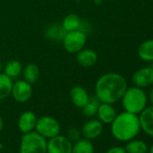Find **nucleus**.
Here are the masks:
<instances>
[{"instance_id": "a211bd4d", "label": "nucleus", "mask_w": 153, "mask_h": 153, "mask_svg": "<svg viewBox=\"0 0 153 153\" xmlns=\"http://www.w3.org/2000/svg\"><path fill=\"white\" fill-rule=\"evenodd\" d=\"M71 153H95V147L92 140L80 138L73 143Z\"/></svg>"}, {"instance_id": "473e14b6", "label": "nucleus", "mask_w": 153, "mask_h": 153, "mask_svg": "<svg viewBox=\"0 0 153 153\" xmlns=\"http://www.w3.org/2000/svg\"><path fill=\"white\" fill-rule=\"evenodd\" d=\"M1 1H3V0H1Z\"/></svg>"}, {"instance_id": "b1692460", "label": "nucleus", "mask_w": 153, "mask_h": 153, "mask_svg": "<svg viewBox=\"0 0 153 153\" xmlns=\"http://www.w3.org/2000/svg\"><path fill=\"white\" fill-rule=\"evenodd\" d=\"M81 131L79 130V129H76L75 127H71L68 130V132H67V138L72 142L74 143L75 141L76 140H79L80 138H81Z\"/></svg>"}, {"instance_id": "dca6fc26", "label": "nucleus", "mask_w": 153, "mask_h": 153, "mask_svg": "<svg viewBox=\"0 0 153 153\" xmlns=\"http://www.w3.org/2000/svg\"><path fill=\"white\" fill-rule=\"evenodd\" d=\"M80 26H81V19L76 14H68V16H66L61 24V27L65 33L79 30Z\"/></svg>"}, {"instance_id": "aec40b11", "label": "nucleus", "mask_w": 153, "mask_h": 153, "mask_svg": "<svg viewBox=\"0 0 153 153\" xmlns=\"http://www.w3.org/2000/svg\"><path fill=\"white\" fill-rule=\"evenodd\" d=\"M13 80L5 73L0 72V101L11 96Z\"/></svg>"}, {"instance_id": "ddd939ff", "label": "nucleus", "mask_w": 153, "mask_h": 153, "mask_svg": "<svg viewBox=\"0 0 153 153\" xmlns=\"http://www.w3.org/2000/svg\"><path fill=\"white\" fill-rule=\"evenodd\" d=\"M69 97L72 104L78 108H82L89 100L88 91L81 86H75L69 91Z\"/></svg>"}, {"instance_id": "6ab92c4d", "label": "nucleus", "mask_w": 153, "mask_h": 153, "mask_svg": "<svg viewBox=\"0 0 153 153\" xmlns=\"http://www.w3.org/2000/svg\"><path fill=\"white\" fill-rule=\"evenodd\" d=\"M24 79L25 81L30 83L31 85L36 83L40 78V69L39 67L34 63L27 64L23 70Z\"/></svg>"}, {"instance_id": "423d86ee", "label": "nucleus", "mask_w": 153, "mask_h": 153, "mask_svg": "<svg viewBox=\"0 0 153 153\" xmlns=\"http://www.w3.org/2000/svg\"><path fill=\"white\" fill-rule=\"evenodd\" d=\"M61 126L59 122L51 116H42L37 119L35 125V131L45 139H51L60 133Z\"/></svg>"}, {"instance_id": "7ed1b4c3", "label": "nucleus", "mask_w": 153, "mask_h": 153, "mask_svg": "<svg viewBox=\"0 0 153 153\" xmlns=\"http://www.w3.org/2000/svg\"><path fill=\"white\" fill-rule=\"evenodd\" d=\"M121 101L123 107L126 112L139 114L148 105V95L143 88L134 86L127 88Z\"/></svg>"}, {"instance_id": "393cba45", "label": "nucleus", "mask_w": 153, "mask_h": 153, "mask_svg": "<svg viewBox=\"0 0 153 153\" xmlns=\"http://www.w3.org/2000/svg\"><path fill=\"white\" fill-rule=\"evenodd\" d=\"M105 153H127V152L124 149V148H123L121 146H114V147L110 148Z\"/></svg>"}, {"instance_id": "f257e3e1", "label": "nucleus", "mask_w": 153, "mask_h": 153, "mask_svg": "<svg viewBox=\"0 0 153 153\" xmlns=\"http://www.w3.org/2000/svg\"><path fill=\"white\" fill-rule=\"evenodd\" d=\"M127 81L124 76L115 72L102 75L95 86L96 97L101 103L115 104L121 100L127 89Z\"/></svg>"}, {"instance_id": "20e7f679", "label": "nucleus", "mask_w": 153, "mask_h": 153, "mask_svg": "<svg viewBox=\"0 0 153 153\" xmlns=\"http://www.w3.org/2000/svg\"><path fill=\"white\" fill-rule=\"evenodd\" d=\"M19 153H47V139L33 131L21 138Z\"/></svg>"}, {"instance_id": "bb28decb", "label": "nucleus", "mask_w": 153, "mask_h": 153, "mask_svg": "<svg viewBox=\"0 0 153 153\" xmlns=\"http://www.w3.org/2000/svg\"><path fill=\"white\" fill-rule=\"evenodd\" d=\"M4 128V121H3V118L1 117V115H0V132L2 131Z\"/></svg>"}, {"instance_id": "2f4dec72", "label": "nucleus", "mask_w": 153, "mask_h": 153, "mask_svg": "<svg viewBox=\"0 0 153 153\" xmlns=\"http://www.w3.org/2000/svg\"><path fill=\"white\" fill-rule=\"evenodd\" d=\"M151 1H153V0H151Z\"/></svg>"}, {"instance_id": "f8f14e48", "label": "nucleus", "mask_w": 153, "mask_h": 153, "mask_svg": "<svg viewBox=\"0 0 153 153\" xmlns=\"http://www.w3.org/2000/svg\"><path fill=\"white\" fill-rule=\"evenodd\" d=\"M37 116L32 111L24 112L18 119L17 126L19 131L24 134L35 130V125L37 123Z\"/></svg>"}, {"instance_id": "c756f323", "label": "nucleus", "mask_w": 153, "mask_h": 153, "mask_svg": "<svg viewBox=\"0 0 153 153\" xmlns=\"http://www.w3.org/2000/svg\"><path fill=\"white\" fill-rule=\"evenodd\" d=\"M1 70H2V62L0 60V72H1Z\"/></svg>"}, {"instance_id": "9d476101", "label": "nucleus", "mask_w": 153, "mask_h": 153, "mask_svg": "<svg viewBox=\"0 0 153 153\" xmlns=\"http://www.w3.org/2000/svg\"><path fill=\"white\" fill-rule=\"evenodd\" d=\"M104 131V125L98 119H91L84 123L80 131L83 138L93 140L101 136Z\"/></svg>"}, {"instance_id": "1a4fd4ad", "label": "nucleus", "mask_w": 153, "mask_h": 153, "mask_svg": "<svg viewBox=\"0 0 153 153\" xmlns=\"http://www.w3.org/2000/svg\"><path fill=\"white\" fill-rule=\"evenodd\" d=\"M132 83L143 89L153 86V68L148 66L135 71L132 76Z\"/></svg>"}, {"instance_id": "4468645a", "label": "nucleus", "mask_w": 153, "mask_h": 153, "mask_svg": "<svg viewBox=\"0 0 153 153\" xmlns=\"http://www.w3.org/2000/svg\"><path fill=\"white\" fill-rule=\"evenodd\" d=\"M76 62L83 68H91L96 65L98 59L97 53L92 49H82L76 53Z\"/></svg>"}, {"instance_id": "7c9ffc66", "label": "nucleus", "mask_w": 153, "mask_h": 153, "mask_svg": "<svg viewBox=\"0 0 153 153\" xmlns=\"http://www.w3.org/2000/svg\"><path fill=\"white\" fill-rule=\"evenodd\" d=\"M149 66L153 68V61H151V62H150V65H149Z\"/></svg>"}, {"instance_id": "f03ea898", "label": "nucleus", "mask_w": 153, "mask_h": 153, "mask_svg": "<svg viewBox=\"0 0 153 153\" xmlns=\"http://www.w3.org/2000/svg\"><path fill=\"white\" fill-rule=\"evenodd\" d=\"M140 131L138 114L126 111L117 114L111 123V133L113 137L121 141L127 142L135 139Z\"/></svg>"}, {"instance_id": "9b49d317", "label": "nucleus", "mask_w": 153, "mask_h": 153, "mask_svg": "<svg viewBox=\"0 0 153 153\" xmlns=\"http://www.w3.org/2000/svg\"><path fill=\"white\" fill-rule=\"evenodd\" d=\"M138 116L140 130L148 136L153 138V105H147Z\"/></svg>"}, {"instance_id": "f3484780", "label": "nucleus", "mask_w": 153, "mask_h": 153, "mask_svg": "<svg viewBox=\"0 0 153 153\" xmlns=\"http://www.w3.org/2000/svg\"><path fill=\"white\" fill-rule=\"evenodd\" d=\"M138 56L143 61H153V39L147 40L140 43L138 48Z\"/></svg>"}, {"instance_id": "6e6552de", "label": "nucleus", "mask_w": 153, "mask_h": 153, "mask_svg": "<svg viewBox=\"0 0 153 153\" xmlns=\"http://www.w3.org/2000/svg\"><path fill=\"white\" fill-rule=\"evenodd\" d=\"M33 95V88L30 83L24 80H17L13 83L11 96L18 103H26Z\"/></svg>"}, {"instance_id": "cd10ccee", "label": "nucleus", "mask_w": 153, "mask_h": 153, "mask_svg": "<svg viewBox=\"0 0 153 153\" xmlns=\"http://www.w3.org/2000/svg\"><path fill=\"white\" fill-rule=\"evenodd\" d=\"M149 153H153V144L150 146V148H149Z\"/></svg>"}, {"instance_id": "4be33fe9", "label": "nucleus", "mask_w": 153, "mask_h": 153, "mask_svg": "<svg viewBox=\"0 0 153 153\" xmlns=\"http://www.w3.org/2000/svg\"><path fill=\"white\" fill-rule=\"evenodd\" d=\"M23 72V67L22 64L16 59H12L9 60L4 68V73L8 76L9 78H11L12 79L15 78H17L21 75V73Z\"/></svg>"}, {"instance_id": "c85d7f7f", "label": "nucleus", "mask_w": 153, "mask_h": 153, "mask_svg": "<svg viewBox=\"0 0 153 153\" xmlns=\"http://www.w3.org/2000/svg\"><path fill=\"white\" fill-rule=\"evenodd\" d=\"M4 149V144L3 143H1V142H0V151H1L2 149Z\"/></svg>"}, {"instance_id": "a878e982", "label": "nucleus", "mask_w": 153, "mask_h": 153, "mask_svg": "<svg viewBox=\"0 0 153 153\" xmlns=\"http://www.w3.org/2000/svg\"><path fill=\"white\" fill-rule=\"evenodd\" d=\"M148 101H149L150 105H153V87L150 88L149 92V95H148Z\"/></svg>"}, {"instance_id": "2eb2a0df", "label": "nucleus", "mask_w": 153, "mask_h": 153, "mask_svg": "<svg viewBox=\"0 0 153 153\" xmlns=\"http://www.w3.org/2000/svg\"><path fill=\"white\" fill-rule=\"evenodd\" d=\"M97 119L103 124H111L117 115L116 110L112 104L100 103L97 109Z\"/></svg>"}, {"instance_id": "39448f33", "label": "nucleus", "mask_w": 153, "mask_h": 153, "mask_svg": "<svg viewBox=\"0 0 153 153\" xmlns=\"http://www.w3.org/2000/svg\"><path fill=\"white\" fill-rule=\"evenodd\" d=\"M88 36L82 30H76L66 33L62 38L64 49L71 54H76L84 49L87 43Z\"/></svg>"}, {"instance_id": "412c9836", "label": "nucleus", "mask_w": 153, "mask_h": 153, "mask_svg": "<svg viewBox=\"0 0 153 153\" xmlns=\"http://www.w3.org/2000/svg\"><path fill=\"white\" fill-rule=\"evenodd\" d=\"M124 149L127 153H147L149 147L144 140L132 139L126 142Z\"/></svg>"}, {"instance_id": "5701e85b", "label": "nucleus", "mask_w": 153, "mask_h": 153, "mask_svg": "<svg viewBox=\"0 0 153 153\" xmlns=\"http://www.w3.org/2000/svg\"><path fill=\"white\" fill-rule=\"evenodd\" d=\"M100 103L101 102L98 100L97 97H90L88 103L81 108L83 114L88 118H92L95 115H97V109H98Z\"/></svg>"}, {"instance_id": "0eeeda50", "label": "nucleus", "mask_w": 153, "mask_h": 153, "mask_svg": "<svg viewBox=\"0 0 153 153\" xmlns=\"http://www.w3.org/2000/svg\"><path fill=\"white\" fill-rule=\"evenodd\" d=\"M73 143L60 133L47 140V153H71Z\"/></svg>"}]
</instances>
